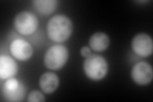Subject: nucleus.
<instances>
[{"label":"nucleus","mask_w":153,"mask_h":102,"mask_svg":"<svg viewBox=\"0 0 153 102\" xmlns=\"http://www.w3.org/2000/svg\"><path fill=\"white\" fill-rule=\"evenodd\" d=\"M68 48L63 45H55L50 47L44 56V63L47 68L52 70L63 68L68 59Z\"/></svg>","instance_id":"obj_3"},{"label":"nucleus","mask_w":153,"mask_h":102,"mask_svg":"<svg viewBox=\"0 0 153 102\" xmlns=\"http://www.w3.org/2000/svg\"><path fill=\"white\" fill-rule=\"evenodd\" d=\"M59 84L58 76L54 73L46 72L43 74L39 81L41 89L46 94H51L57 89Z\"/></svg>","instance_id":"obj_10"},{"label":"nucleus","mask_w":153,"mask_h":102,"mask_svg":"<svg viewBox=\"0 0 153 102\" xmlns=\"http://www.w3.org/2000/svg\"><path fill=\"white\" fill-rule=\"evenodd\" d=\"M132 49L138 56L147 57L152 54L153 43L151 37L146 33H140L133 38Z\"/></svg>","instance_id":"obj_5"},{"label":"nucleus","mask_w":153,"mask_h":102,"mask_svg":"<svg viewBox=\"0 0 153 102\" xmlns=\"http://www.w3.org/2000/svg\"><path fill=\"white\" fill-rule=\"evenodd\" d=\"M14 26L16 30L24 35H30L35 33L38 26V19L30 12H21L14 19Z\"/></svg>","instance_id":"obj_4"},{"label":"nucleus","mask_w":153,"mask_h":102,"mask_svg":"<svg viewBox=\"0 0 153 102\" xmlns=\"http://www.w3.org/2000/svg\"><path fill=\"white\" fill-rule=\"evenodd\" d=\"M12 55L19 61H26L31 57L33 49L31 45L25 40H14L10 46Z\"/></svg>","instance_id":"obj_7"},{"label":"nucleus","mask_w":153,"mask_h":102,"mask_svg":"<svg viewBox=\"0 0 153 102\" xmlns=\"http://www.w3.org/2000/svg\"><path fill=\"white\" fill-rule=\"evenodd\" d=\"M89 44L94 51L103 52L106 50L109 46V37L105 33L97 32L91 36Z\"/></svg>","instance_id":"obj_11"},{"label":"nucleus","mask_w":153,"mask_h":102,"mask_svg":"<svg viewBox=\"0 0 153 102\" xmlns=\"http://www.w3.org/2000/svg\"><path fill=\"white\" fill-rule=\"evenodd\" d=\"M45 100L44 95L38 91H32L27 97V101L30 102H43Z\"/></svg>","instance_id":"obj_13"},{"label":"nucleus","mask_w":153,"mask_h":102,"mask_svg":"<svg viewBox=\"0 0 153 102\" xmlns=\"http://www.w3.org/2000/svg\"><path fill=\"white\" fill-rule=\"evenodd\" d=\"M131 75L132 79L136 84L140 86L147 85L152 79V68L147 63L139 62L133 67Z\"/></svg>","instance_id":"obj_6"},{"label":"nucleus","mask_w":153,"mask_h":102,"mask_svg":"<svg viewBox=\"0 0 153 102\" xmlns=\"http://www.w3.org/2000/svg\"><path fill=\"white\" fill-rule=\"evenodd\" d=\"M84 71L86 76L93 80H100L106 76L108 72L107 60L101 56L91 54L85 58Z\"/></svg>","instance_id":"obj_2"},{"label":"nucleus","mask_w":153,"mask_h":102,"mask_svg":"<svg viewBox=\"0 0 153 102\" xmlns=\"http://www.w3.org/2000/svg\"><path fill=\"white\" fill-rule=\"evenodd\" d=\"M73 31V24L70 19L64 15L52 17L47 26V35L54 42H63L68 40Z\"/></svg>","instance_id":"obj_1"},{"label":"nucleus","mask_w":153,"mask_h":102,"mask_svg":"<svg viewBox=\"0 0 153 102\" xmlns=\"http://www.w3.org/2000/svg\"><path fill=\"white\" fill-rule=\"evenodd\" d=\"M18 71L17 63L8 56H0V78L8 79L16 75Z\"/></svg>","instance_id":"obj_9"},{"label":"nucleus","mask_w":153,"mask_h":102,"mask_svg":"<svg viewBox=\"0 0 153 102\" xmlns=\"http://www.w3.org/2000/svg\"><path fill=\"white\" fill-rule=\"evenodd\" d=\"M33 3L36 10L43 16H49L52 13L57 6V1L56 0H35Z\"/></svg>","instance_id":"obj_12"},{"label":"nucleus","mask_w":153,"mask_h":102,"mask_svg":"<svg viewBox=\"0 0 153 102\" xmlns=\"http://www.w3.org/2000/svg\"><path fill=\"white\" fill-rule=\"evenodd\" d=\"M80 54L84 57L87 58L91 55V49L88 47L84 46V47L81 48Z\"/></svg>","instance_id":"obj_14"},{"label":"nucleus","mask_w":153,"mask_h":102,"mask_svg":"<svg viewBox=\"0 0 153 102\" xmlns=\"http://www.w3.org/2000/svg\"><path fill=\"white\" fill-rule=\"evenodd\" d=\"M4 96L9 101H20L25 95V88L14 78H9L4 84Z\"/></svg>","instance_id":"obj_8"}]
</instances>
